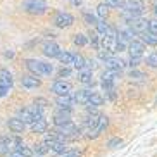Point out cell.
<instances>
[{
    "instance_id": "cell-25",
    "label": "cell",
    "mask_w": 157,
    "mask_h": 157,
    "mask_svg": "<svg viewBox=\"0 0 157 157\" xmlns=\"http://www.w3.org/2000/svg\"><path fill=\"white\" fill-rule=\"evenodd\" d=\"M135 36H136V33L129 28V26L117 31V38H119V40H123V42H131V40H135Z\"/></svg>"
},
{
    "instance_id": "cell-42",
    "label": "cell",
    "mask_w": 157,
    "mask_h": 157,
    "mask_svg": "<svg viewBox=\"0 0 157 157\" xmlns=\"http://www.w3.org/2000/svg\"><path fill=\"white\" fill-rule=\"evenodd\" d=\"M148 31H152L157 35V19H150L148 21Z\"/></svg>"
},
{
    "instance_id": "cell-26",
    "label": "cell",
    "mask_w": 157,
    "mask_h": 157,
    "mask_svg": "<svg viewBox=\"0 0 157 157\" xmlns=\"http://www.w3.org/2000/svg\"><path fill=\"white\" fill-rule=\"evenodd\" d=\"M57 59H59V62L62 66H73L74 54H73V52H62V50H60V54L57 56Z\"/></svg>"
},
{
    "instance_id": "cell-10",
    "label": "cell",
    "mask_w": 157,
    "mask_h": 157,
    "mask_svg": "<svg viewBox=\"0 0 157 157\" xmlns=\"http://www.w3.org/2000/svg\"><path fill=\"white\" fill-rule=\"evenodd\" d=\"M98 117H100V114H97V112H92V114H88L86 117H85V121H83V128H81V131H83V133H86V136L90 135V131H92V129L95 128V126H97Z\"/></svg>"
},
{
    "instance_id": "cell-28",
    "label": "cell",
    "mask_w": 157,
    "mask_h": 157,
    "mask_svg": "<svg viewBox=\"0 0 157 157\" xmlns=\"http://www.w3.org/2000/svg\"><path fill=\"white\" fill-rule=\"evenodd\" d=\"M107 28H109V24L105 23V19H97V23H95V31L98 33V35H105L107 33Z\"/></svg>"
},
{
    "instance_id": "cell-12",
    "label": "cell",
    "mask_w": 157,
    "mask_h": 157,
    "mask_svg": "<svg viewBox=\"0 0 157 157\" xmlns=\"http://www.w3.org/2000/svg\"><path fill=\"white\" fill-rule=\"evenodd\" d=\"M66 123H71V109L59 107V111L54 114V124L60 126V124H66Z\"/></svg>"
},
{
    "instance_id": "cell-2",
    "label": "cell",
    "mask_w": 157,
    "mask_h": 157,
    "mask_svg": "<svg viewBox=\"0 0 157 157\" xmlns=\"http://www.w3.org/2000/svg\"><path fill=\"white\" fill-rule=\"evenodd\" d=\"M17 117L23 121L24 124H31L33 121L40 119V117H45V116H43V109H40V107H36V105H29V107L21 109Z\"/></svg>"
},
{
    "instance_id": "cell-45",
    "label": "cell",
    "mask_w": 157,
    "mask_h": 157,
    "mask_svg": "<svg viewBox=\"0 0 157 157\" xmlns=\"http://www.w3.org/2000/svg\"><path fill=\"white\" fill-rule=\"evenodd\" d=\"M71 5H74V7H79V5L83 4V0H67Z\"/></svg>"
},
{
    "instance_id": "cell-43",
    "label": "cell",
    "mask_w": 157,
    "mask_h": 157,
    "mask_svg": "<svg viewBox=\"0 0 157 157\" xmlns=\"http://www.w3.org/2000/svg\"><path fill=\"white\" fill-rule=\"evenodd\" d=\"M129 78H136V79H140V78H145V74L140 73V71H136V69H131V71H129Z\"/></svg>"
},
{
    "instance_id": "cell-40",
    "label": "cell",
    "mask_w": 157,
    "mask_h": 157,
    "mask_svg": "<svg viewBox=\"0 0 157 157\" xmlns=\"http://www.w3.org/2000/svg\"><path fill=\"white\" fill-rule=\"evenodd\" d=\"M119 145H123V140L121 138H111L109 142H107V147L109 148H117Z\"/></svg>"
},
{
    "instance_id": "cell-8",
    "label": "cell",
    "mask_w": 157,
    "mask_h": 157,
    "mask_svg": "<svg viewBox=\"0 0 157 157\" xmlns=\"http://www.w3.org/2000/svg\"><path fill=\"white\" fill-rule=\"evenodd\" d=\"M107 124H109V117L107 116H104V114H100V117H98V123H97V126L90 131V135H88L86 138H98L104 131H105V128H107Z\"/></svg>"
},
{
    "instance_id": "cell-22",
    "label": "cell",
    "mask_w": 157,
    "mask_h": 157,
    "mask_svg": "<svg viewBox=\"0 0 157 157\" xmlns=\"http://www.w3.org/2000/svg\"><path fill=\"white\" fill-rule=\"evenodd\" d=\"M0 83L5 85V86H9V88H12V85H14L12 73H10L9 69H5V67H2V69H0Z\"/></svg>"
},
{
    "instance_id": "cell-24",
    "label": "cell",
    "mask_w": 157,
    "mask_h": 157,
    "mask_svg": "<svg viewBox=\"0 0 157 157\" xmlns=\"http://www.w3.org/2000/svg\"><path fill=\"white\" fill-rule=\"evenodd\" d=\"M33 133H47V121L45 117H40V119L33 121L31 124H29Z\"/></svg>"
},
{
    "instance_id": "cell-41",
    "label": "cell",
    "mask_w": 157,
    "mask_h": 157,
    "mask_svg": "<svg viewBox=\"0 0 157 157\" xmlns=\"http://www.w3.org/2000/svg\"><path fill=\"white\" fill-rule=\"evenodd\" d=\"M33 105L40 107V109H45V107L48 105V102H47V98H42V97H38V98H35V102H33Z\"/></svg>"
},
{
    "instance_id": "cell-32",
    "label": "cell",
    "mask_w": 157,
    "mask_h": 157,
    "mask_svg": "<svg viewBox=\"0 0 157 157\" xmlns=\"http://www.w3.org/2000/svg\"><path fill=\"white\" fill-rule=\"evenodd\" d=\"M88 42L93 45V48H97L98 50V45H100V36H98L97 31H92L90 35H88Z\"/></svg>"
},
{
    "instance_id": "cell-46",
    "label": "cell",
    "mask_w": 157,
    "mask_h": 157,
    "mask_svg": "<svg viewBox=\"0 0 157 157\" xmlns=\"http://www.w3.org/2000/svg\"><path fill=\"white\" fill-rule=\"evenodd\" d=\"M4 57H5V59H12V57H14V50H9V52H4Z\"/></svg>"
},
{
    "instance_id": "cell-4",
    "label": "cell",
    "mask_w": 157,
    "mask_h": 157,
    "mask_svg": "<svg viewBox=\"0 0 157 157\" xmlns=\"http://www.w3.org/2000/svg\"><path fill=\"white\" fill-rule=\"evenodd\" d=\"M119 74L121 71H112V69H107L105 73L102 74V81H100V86L109 92V90H116V83L119 79Z\"/></svg>"
},
{
    "instance_id": "cell-38",
    "label": "cell",
    "mask_w": 157,
    "mask_h": 157,
    "mask_svg": "<svg viewBox=\"0 0 157 157\" xmlns=\"http://www.w3.org/2000/svg\"><path fill=\"white\" fill-rule=\"evenodd\" d=\"M83 19H85V23L90 24V26H95V23H97V17L93 14H90V12H83Z\"/></svg>"
},
{
    "instance_id": "cell-14",
    "label": "cell",
    "mask_w": 157,
    "mask_h": 157,
    "mask_svg": "<svg viewBox=\"0 0 157 157\" xmlns=\"http://www.w3.org/2000/svg\"><path fill=\"white\" fill-rule=\"evenodd\" d=\"M78 81L83 85H90L92 86L93 85V69H90V67H81V69H78Z\"/></svg>"
},
{
    "instance_id": "cell-5",
    "label": "cell",
    "mask_w": 157,
    "mask_h": 157,
    "mask_svg": "<svg viewBox=\"0 0 157 157\" xmlns=\"http://www.w3.org/2000/svg\"><path fill=\"white\" fill-rule=\"evenodd\" d=\"M19 143H23V140L19 138V136H12V138L0 136V155H7V154L14 152Z\"/></svg>"
},
{
    "instance_id": "cell-17",
    "label": "cell",
    "mask_w": 157,
    "mask_h": 157,
    "mask_svg": "<svg viewBox=\"0 0 157 157\" xmlns=\"http://www.w3.org/2000/svg\"><path fill=\"white\" fill-rule=\"evenodd\" d=\"M104 64H105L107 69H112V71H123L126 67V62L123 59H119V57H107L105 60H104Z\"/></svg>"
},
{
    "instance_id": "cell-27",
    "label": "cell",
    "mask_w": 157,
    "mask_h": 157,
    "mask_svg": "<svg viewBox=\"0 0 157 157\" xmlns=\"http://www.w3.org/2000/svg\"><path fill=\"white\" fill-rule=\"evenodd\" d=\"M74 95V100L78 102V104H86V100H88V97L92 95V90H78V92H74L73 93Z\"/></svg>"
},
{
    "instance_id": "cell-16",
    "label": "cell",
    "mask_w": 157,
    "mask_h": 157,
    "mask_svg": "<svg viewBox=\"0 0 157 157\" xmlns=\"http://www.w3.org/2000/svg\"><path fill=\"white\" fill-rule=\"evenodd\" d=\"M56 104H57V107H62V109H73L76 100H74L73 93H66V95H57Z\"/></svg>"
},
{
    "instance_id": "cell-3",
    "label": "cell",
    "mask_w": 157,
    "mask_h": 157,
    "mask_svg": "<svg viewBox=\"0 0 157 157\" xmlns=\"http://www.w3.org/2000/svg\"><path fill=\"white\" fill-rule=\"evenodd\" d=\"M23 9L28 12V14H33V16H42L47 12L48 9V4L47 0H23Z\"/></svg>"
},
{
    "instance_id": "cell-49",
    "label": "cell",
    "mask_w": 157,
    "mask_h": 157,
    "mask_svg": "<svg viewBox=\"0 0 157 157\" xmlns=\"http://www.w3.org/2000/svg\"><path fill=\"white\" fill-rule=\"evenodd\" d=\"M31 157H43V155H40V154H33Z\"/></svg>"
},
{
    "instance_id": "cell-29",
    "label": "cell",
    "mask_w": 157,
    "mask_h": 157,
    "mask_svg": "<svg viewBox=\"0 0 157 157\" xmlns=\"http://www.w3.org/2000/svg\"><path fill=\"white\" fill-rule=\"evenodd\" d=\"M71 73H73V71H71L69 66H60L59 69H57V78H59V79H66V78H69V76H71Z\"/></svg>"
},
{
    "instance_id": "cell-35",
    "label": "cell",
    "mask_w": 157,
    "mask_h": 157,
    "mask_svg": "<svg viewBox=\"0 0 157 157\" xmlns=\"http://www.w3.org/2000/svg\"><path fill=\"white\" fill-rule=\"evenodd\" d=\"M73 67H76V69H81V67H85V57L79 56V54H74Z\"/></svg>"
},
{
    "instance_id": "cell-20",
    "label": "cell",
    "mask_w": 157,
    "mask_h": 157,
    "mask_svg": "<svg viewBox=\"0 0 157 157\" xmlns=\"http://www.w3.org/2000/svg\"><path fill=\"white\" fill-rule=\"evenodd\" d=\"M47 145H48V150H52V152H64V150H67V145H66L64 140H45Z\"/></svg>"
},
{
    "instance_id": "cell-15",
    "label": "cell",
    "mask_w": 157,
    "mask_h": 157,
    "mask_svg": "<svg viewBox=\"0 0 157 157\" xmlns=\"http://www.w3.org/2000/svg\"><path fill=\"white\" fill-rule=\"evenodd\" d=\"M128 26L133 29L135 33H142V31H147L148 29V21L147 19H143L142 16H138V17L131 19V21L128 23Z\"/></svg>"
},
{
    "instance_id": "cell-18",
    "label": "cell",
    "mask_w": 157,
    "mask_h": 157,
    "mask_svg": "<svg viewBox=\"0 0 157 157\" xmlns=\"http://www.w3.org/2000/svg\"><path fill=\"white\" fill-rule=\"evenodd\" d=\"M7 126H9V129L12 131V133H16V135L24 133V129H26V124H24L19 117H10V119L7 121Z\"/></svg>"
},
{
    "instance_id": "cell-6",
    "label": "cell",
    "mask_w": 157,
    "mask_h": 157,
    "mask_svg": "<svg viewBox=\"0 0 157 157\" xmlns=\"http://www.w3.org/2000/svg\"><path fill=\"white\" fill-rule=\"evenodd\" d=\"M73 23H74V17L69 12L59 10V12H56V16H54V24H56L57 28H69V26H73Z\"/></svg>"
},
{
    "instance_id": "cell-19",
    "label": "cell",
    "mask_w": 157,
    "mask_h": 157,
    "mask_svg": "<svg viewBox=\"0 0 157 157\" xmlns=\"http://www.w3.org/2000/svg\"><path fill=\"white\" fill-rule=\"evenodd\" d=\"M128 50H129V56H143L145 52V43L142 40H131L128 45Z\"/></svg>"
},
{
    "instance_id": "cell-36",
    "label": "cell",
    "mask_w": 157,
    "mask_h": 157,
    "mask_svg": "<svg viewBox=\"0 0 157 157\" xmlns=\"http://www.w3.org/2000/svg\"><path fill=\"white\" fill-rule=\"evenodd\" d=\"M104 4L109 5V9H123V5H124V0H104Z\"/></svg>"
},
{
    "instance_id": "cell-39",
    "label": "cell",
    "mask_w": 157,
    "mask_h": 157,
    "mask_svg": "<svg viewBox=\"0 0 157 157\" xmlns=\"http://www.w3.org/2000/svg\"><path fill=\"white\" fill-rule=\"evenodd\" d=\"M142 64V56H131L128 60V66H131V67H136V66Z\"/></svg>"
},
{
    "instance_id": "cell-34",
    "label": "cell",
    "mask_w": 157,
    "mask_h": 157,
    "mask_svg": "<svg viewBox=\"0 0 157 157\" xmlns=\"http://www.w3.org/2000/svg\"><path fill=\"white\" fill-rule=\"evenodd\" d=\"M47 152H48V145H47L45 140H43L42 143H38V145H35V152H33V154H40V155H45Z\"/></svg>"
},
{
    "instance_id": "cell-47",
    "label": "cell",
    "mask_w": 157,
    "mask_h": 157,
    "mask_svg": "<svg viewBox=\"0 0 157 157\" xmlns=\"http://www.w3.org/2000/svg\"><path fill=\"white\" fill-rule=\"evenodd\" d=\"M7 157H24V155H21V154H19V152H16V150H14V152L7 154Z\"/></svg>"
},
{
    "instance_id": "cell-13",
    "label": "cell",
    "mask_w": 157,
    "mask_h": 157,
    "mask_svg": "<svg viewBox=\"0 0 157 157\" xmlns=\"http://www.w3.org/2000/svg\"><path fill=\"white\" fill-rule=\"evenodd\" d=\"M42 52L45 57H50V59H57V56L60 54V47L56 42H45L42 47Z\"/></svg>"
},
{
    "instance_id": "cell-30",
    "label": "cell",
    "mask_w": 157,
    "mask_h": 157,
    "mask_svg": "<svg viewBox=\"0 0 157 157\" xmlns=\"http://www.w3.org/2000/svg\"><path fill=\"white\" fill-rule=\"evenodd\" d=\"M73 42H74V45H78V47H85L88 43V36H85L83 33H76Z\"/></svg>"
},
{
    "instance_id": "cell-33",
    "label": "cell",
    "mask_w": 157,
    "mask_h": 157,
    "mask_svg": "<svg viewBox=\"0 0 157 157\" xmlns=\"http://www.w3.org/2000/svg\"><path fill=\"white\" fill-rule=\"evenodd\" d=\"M56 157H81V152L73 148V150H64V152H59L56 154Z\"/></svg>"
},
{
    "instance_id": "cell-44",
    "label": "cell",
    "mask_w": 157,
    "mask_h": 157,
    "mask_svg": "<svg viewBox=\"0 0 157 157\" xmlns=\"http://www.w3.org/2000/svg\"><path fill=\"white\" fill-rule=\"evenodd\" d=\"M9 90H10L9 86H5V85H2V83H0V98H2V97H5V95L9 93Z\"/></svg>"
},
{
    "instance_id": "cell-21",
    "label": "cell",
    "mask_w": 157,
    "mask_h": 157,
    "mask_svg": "<svg viewBox=\"0 0 157 157\" xmlns=\"http://www.w3.org/2000/svg\"><path fill=\"white\" fill-rule=\"evenodd\" d=\"M85 105H86L88 109H92V107H100V105H104V97L97 92H92V95L88 97V100H86Z\"/></svg>"
},
{
    "instance_id": "cell-23",
    "label": "cell",
    "mask_w": 157,
    "mask_h": 157,
    "mask_svg": "<svg viewBox=\"0 0 157 157\" xmlns=\"http://www.w3.org/2000/svg\"><path fill=\"white\" fill-rule=\"evenodd\" d=\"M140 38H142V42L143 43H147V45H150V47H157V35L155 33H152V31H142L140 33Z\"/></svg>"
},
{
    "instance_id": "cell-31",
    "label": "cell",
    "mask_w": 157,
    "mask_h": 157,
    "mask_svg": "<svg viewBox=\"0 0 157 157\" xmlns=\"http://www.w3.org/2000/svg\"><path fill=\"white\" fill-rule=\"evenodd\" d=\"M97 14H98V17H100V19H105L107 14H109V5L104 4V2H102V4H98L97 5Z\"/></svg>"
},
{
    "instance_id": "cell-9",
    "label": "cell",
    "mask_w": 157,
    "mask_h": 157,
    "mask_svg": "<svg viewBox=\"0 0 157 157\" xmlns=\"http://www.w3.org/2000/svg\"><path fill=\"white\" fill-rule=\"evenodd\" d=\"M40 85H42V81L35 74H28V76H23L21 78V86L24 90H36V88H40Z\"/></svg>"
},
{
    "instance_id": "cell-37",
    "label": "cell",
    "mask_w": 157,
    "mask_h": 157,
    "mask_svg": "<svg viewBox=\"0 0 157 157\" xmlns=\"http://www.w3.org/2000/svg\"><path fill=\"white\" fill-rule=\"evenodd\" d=\"M147 66L148 67H157V52H152L150 56H147Z\"/></svg>"
},
{
    "instance_id": "cell-11",
    "label": "cell",
    "mask_w": 157,
    "mask_h": 157,
    "mask_svg": "<svg viewBox=\"0 0 157 157\" xmlns=\"http://www.w3.org/2000/svg\"><path fill=\"white\" fill-rule=\"evenodd\" d=\"M123 10H129V12H135V14L142 16V12L145 10V5H143L142 0H124Z\"/></svg>"
},
{
    "instance_id": "cell-48",
    "label": "cell",
    "mask_w": 157,
    "mask_h": 157,
    "mask_svg": "<svg viewBox=\"0 0 157 157\" xmlns=\"http://www.w3.org/2000/svg\"><path fill=\"white\" fill-rule=\"evenodd\" d=\"M154 14L157 16V0H155V4H154Z\"/></svg>"
},
{
    "instance_id": "cell-1",
    "label": "cell",
    "mask_w": 157,
    "mask_h": 157,
    "mask_svg": "<svg viewBox=\"0 0 157 157\" xmlns=\"http://www.w3.org/2000/svg\"><path fill=\"white\" fill-rule=\"evenodd\" d=\"M26 69L35 76H50L54 73V66L43 60H36V59H26L24 60Z\"/></svg>"
},
{
    "instance_id": "cell-7",
    "label": "cell",
    "mask_w": 157,
    "mask_h": 157,
    "mask_svg": "<svg viewBox=\"0 0 157 157\" xmlns=\"http://www.w3.org/2000/svg\"><path fill=\"white\" fill-rule=\"evenodd\" d=\"M50 90L56 93V95H66V93L73 92V86H71V83L66 81V79H56V81L52 83Z\"/></svg>"
}]
</instances>
